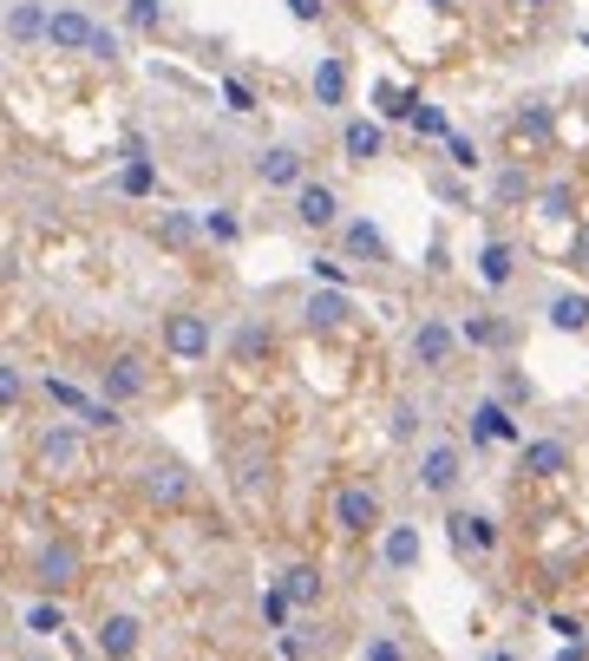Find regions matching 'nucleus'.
Here are the masks:
<instances>
[{
	"label": "nucleus",
	"mask_w": 589,
	"mask_h": 661,
	"mask_svg": "<svg viewBox=\"0 0 589 661\" xmlns=\"http://www.w3.org/2000/svg\"><path fill=\"white\" fill-rule=\"evenodd\" d=\"M92 433L79 426V420H53V426H40V440H33V472H46V478H79L85 465H92Z\"/></svg>",
	"instance_id": "obj_1"
},
{
	"label": "nucleus",
	"mask_w": 589,
	"mask_h": 661,
	"mask_svg": "<svg viewBox=\"0 0 589 661\" xmlns=\"http://www.w3.org/2000/svg\"><path fill=\"white\" fill-rule=\"evenodd\" d=\"M334 530L341 537H373V530H386V505H380V492H373L368 478H348V485H334Z\"/></svg>",
	"instance_id": "obj_2"
},
{
	"label": "nucleus",
	"mask_w": 589,
	"mask_h": 661,
	"mask_svg": "<svg viewBox=\"0 0 589 661\" xmlns=\"http://www.w3.org/2000/svg\"><path fill=\"white\" fill-rule=\"evenodd\" d=\"M210 348H217V328H210L204 308H170V314H164V354H170V361L197 368V361H210Z\"/></svg>",
	"instance_id": "obj_3"
},
{
	"label": "nucleus",
	"mask_w": 589,
	"mask_h": 661,
	"mask_svg": "<svg viewBox=\"0 0 589 661\" xmlns=\"http://www.w3.org/2000/svg\"><path fill=\"white\" fill-rule=\"evenodd\" d=\"M458 314H426L420 328H413V341H406V354H413V368L420 373H452L458 361Z\"/></svg>",
	"instance_id": "obj_4"
},
{
	"label": "nucleus",
	"mask_w": 589,
	"mask_h": 661,
	"mask_svg": "<svg viewBox=\"0 0 589 661\" xmlns=\"http://www.w3.org/2000/svg\"><path fill=\"white\" fill-rule=\"evenodd\" d=\"M138 492H145L157 512H184V505L197 498V472L177 465V458H151V465H138Z\"/></svg>",
	"instance_id": "obj_5"
},
{
	"label": "nucleus",
	"mask_w": 589,
	"mask_h": 661,
	"mask_svg": "<svg viewBox=\"0 0 589 661\" xmlns=\"http://www.w3.org/2000/svg\"><path fill=\"white\" fill-rule=\"evenodd\" d=\"M151 393V361L138 348H118L105 368H99V400H112V406H132V400H145Z\"/></svg>",
	"instance_id": "obj_6"
},
{
	"label": "nucleus",
	"mask_w": 589,
	"mask_h": 661,
	"mask_svg": "<svg viewBox=\"0 0 589 661\" xmlns=\"http://www.w3.org/2000/svg\"><path fill=\"white\" fill-rule=\"evenodd\" d=\"M458 485H465V445L433 440L420 452V492H426V498H452Z\"/></svg>",
	"instance_id": "obj_7"
},
{
	"label": "nucleus",
	"mask_w": 589,
	"mask_h": 661,
	"mask_svg": "<svg viewBox=\"0 0 589 661\" xmlns=\"http://www.w3.org/2000/svg\"><path fill=\"white\" fill-rule=\"evenodd\" d=\"M445 544H452L458 557H498L505 530H498V517L492 512H452L445 517Z\"/></svg>",
	"instance_id": "obj_8"
},
{
	"label": "nucleus",
	"mask_w": 589,
	"mask_h": 661,
	"mask_svg": "<svg viewBox=\"0 0 589 661\" xmlns=\"http://www.w3.org/2000/svg\"><path fill=\"white\" fill-rule=\"evenodd\" d=\"M79 570H85V557H79L73 537H46V544H40V557H33V583L46 589V596L73 589V583H79Z\"/></svg>",
	"instance_id": "obj_9"
},
{
	"label": "nucleus",
	"mask_w": 589,
	"mask_h": 661,
	"mask_svg": "<svg viewBox=\"0 0 589 661\" xmlns=\"http://www.w3.org/2000/svg\"><path fill=\"white\" fill-rule=\"evenodd\" d=\"M92 649H99L105 661H138V649H145V622H138L132 609H112V616H99Z\"/></svg>",
	"instance_id": "obj_10"
},
{
	"label": "nucleus",
	"mask_w": 589,
	"mask_h": 661,
	"mask_svg": "<svg viewBox=\"0 0 589 661\" xmlns=\"http://www.w3.org/2000/svg\"><path fill=\"white\" fill-rule=\"evenodd\" d=\"M256 184H262V190H301V184H308V157H301V151L294 145H269V151H256Z\"/></svg>",
	"instance_id": "obj_11"
},
{
	"label": "nucleus",
	"mask_w": 589,
	"mask_h": 661,
	"mask_svg": "<svg viewBox=\"0 0 589 661\" xmlns=\"http://www.w3.org/2000/svg\"><path fill=\"white\" fill-rule=\"evenodd\" d=\"M472 445H524V426H517V413L505 406V400H478L472 406V433H465Z\"/></svg>",
	"instance_id": "obj_12"
},
{
	"label": "nucleus",
	"mask_w": 589,
	"mask_h": 661,
	"mask_svg": "<svg viewBox=\"0 0 589 661\" xmlns=\"http://www.w3.org/2000/svg\"><path fill=\"white\" fill-rule=\"evenodd\" d=\"M420 557H426L420 524H406V517H400V524H386V530H380V564H386V570L413 577V570H420Z\"/></svg>",
	"instance_id": "obj_13"
},
{
	"label": "nucleus",
	"mask_w": 589,
	"mask_h": 661,
	"mask_svg": "<svg viewBox=\"0 0 589 661\" xmlns=\"http://www.w3.org/2000/svg\"><path fill=\"white\" fill-rule=\"evenodd\" d=\"M294 223H301V229H341V190L308 177V184L294 190Z\"/></svg>",
	"instance_id": "obj_14"
},
{
	"label": "nucleus",
	"mask_w": 589,
	"mask_h": 661,
	"mask_svg": "<svg viewBox=\"0 0 589 661\" xmlns=\"http://www.w3.org/2000/svg\"><path fill=\"white\" fill-rule=\"evenodd\" d=\"M269 354H276V328H269L262 314H242L236 334H229V361H236V368H262Z\"/></svg>",
	"instance_id": "obj_15"
},
{
	"label": "nucleus",
	"mask_w": 589,
	"mask_h": 661,
	"mask_svg": "<svg viewBox=\"0 0 589 661\" xmlns=\"http://www.w3.org/2000/svg\"><path fill=\"white\" fill-rule=\"evenodd\" d=\"M92 33H99V20L85 7H53V20H46V47L53 53H85Z\"/></svg>",
	"instance_id": "obj_16"
},
{
	"label": "nucleus",
	"mask_w": 589,
	"mask_h": 661,
	"mask_svg": "<svg viewBox=\"0 0 589 661\" xmlns=\"http://www.w3.org/2000/svg\"><path fill=\"white\" fill-rule=\"evenodd\" d=\"M301 321H308L314 334H334V328L354 321V295L348 289H314L308 301H301Z\"/></svg>",
	"instance_id": "obj_17"
},
{
	"label": "nucleus",
	"mask_w": 589,
	"mask_h": 661,
	"mask_svg": "<svg viewBox=\"0 0 589 661\" xmlns=\"http://www.w3.org/2000/svg\"><path fill=\"white\" fill-rule=\"evenodd\" d=\"M341 249H348V262H368V269L393 262V249H386V236H380V223H373V217H348V223H341Z\"/></svg>",
	"instance_id": "obj_18"
},
{
	"label": "nucleus",
	"mask_w": 589,
	"mask_h": 661,
	"mask_svg": "<svg viewBox=\"0 0 589 661\" xmlns=\"http://www.w3.org/2000/svg\"><path fill=\"white\" fill-rule=\"evenodd\" d=\"M517 472H524V478H557V472H570V445L557 440V433L524 440L517 445Z\"/></svg>",
	"instance_id": "obj_19"
},
{
	"label": "nucleus",
	"mask_w": 589,
	"mask_h": 661,
	"mask_svg": "<svg viewBox=\"0 0 589 661\" xmlns=\"http://www.w3.org/2000/svg\"><path fill=\"white\" fill-rule=\"evenodd\" d=\"M308 92H314V105H321V112H341V105H348V53H321V60H314V79H308Z\"/></svg>",
	"instance_id": "obj_20"
},
{
	"label": "nucleus",
	"mask_w": 589,
	"mask_h": 661,
	"mask_svg": "<svg viewBox=\"0 0 589 661\" xmlns=\"http://www.w3.org/2000/svg\"><path fill=\"white\" fill-rule=\"evenodd\" d=\"M458 341H465V348H478V354H498V348H512V321H498V314L472 308V314H458Z\"/></svg>",
	"instance_id": "obj_21"
},
{
	"label": "nucleus",
	"mask_w": 589,
	"mask_h": 661,
	"mask_svg": "<svg viewBox=\"0 0 589 661\" xmlns=\"http://www.w3.org/2000/svg\"><path fill=\"white\" fill-rule=\"evenodd\" d=\"M46 20H53L46 0H13L7 7V40L13 47H46Z\"/></svg>",
	"instance_id": "obj_22"
},
{
	"label": "nucleus",
	"mask_w": 589,
	"mask_h": 661,
	"mask_svg": "<svg viewBox=\"0 0 589 661\" xmlns=\"http://www.w3.org/2000/svg\"><path fill=\"white\" fill-rule=\"evenodd\" d=\"M544 321L557 328V334H589V295L583 289H557L544 301Z\"/></svg>",
	"instance_id": "obj_23"
},
{
	"label": "nucleus",
	"mask_w": 589,
	"mask_h": 661,
	"mask_svg": "<svg viewBox=\"0 0 589 661\" xmlns=\"http://www.w3.org/2000/svg\"><path fill=\"white\" fill-rule=\"evenodd\" d=\"M380 151H386L380 118H348V125H341V157H348V164H373Z\"/></svg>",
	"instance_id": "obj_24"
},
{
	"label": "nucleus",
	"mask_w": 589,
	"mask_h": 661,
	"mask_svg": "<svg viewBox=\"0 0 589 661\" xmlns=\"http://www.w3.org/2000/svg\"><path fill=\"white\" fill-rule=\"evenodd\" d=\"M236 492H242L249 505L269 492V452H262V445H242V452H236Z\"/></svg>",
	"instance_id": "obj_25"
},
{
	"label": "nucleus",
	"mask_w": 589,
	"mask_h": 661,
	"mask_svg": "<svg viewBox=\"0 0 589 661\" xmlns=\"http://www.w3.org/2000/svg\"><path fill=\"white\" fill-rule=\"evenodd\" d=\"M282 596H289V609H314V602H321V570H314V564H289V570H282Z\"/></svg>",
	"instance_id": "obj_26"
},
{
	"label": "nucleus",
	"mask_w": 589,
	"mask_h": 661,
	"mask_svg": "<svg viewBox=\"0 0 589 661\" xmlns=\"http://www.w3.org/2000/svg\"><path fill=\"white\" fill-rule=\"evenodd\" d=\"M478 276H485V289H512L517 282V249L512 242H485V249H478Z\"/></svg>",
	"instance_id": "obj_27"
},
{
	"label": "nucleus",
	"mask_w": 589,
	"mask_h": 661,
	"mask_svg": "<svg viewBox=\"0 0 589 661\" xmlns=\"http://www.w3.org/2000/svg\"><path fill=\"white\" fill-rule=\"evenodd\" d=\"M420 105H426V99H420L413 85H393V79H380V85H373V112H380V118H406V125H413V112H420Z\"/></svg>",
	"instance_id": "obj_28"
},
{
	"label": "nucleus",
	"mask_w": 589,
	"mask_h": 661,
	"mask_svg": "<svg viewBox=\"0 0 589 661\" xmlns=\"http://www.w3.org/2000/svg\"><path fill=\"white\" fill-rule=\"evenodd\" d=\"M530 210H537L544 223H570V217H577V184H537Z\"/></svg>",
	"instance_id": "obj_29"
},
{
	"label": "nucleus",
	"mask_w": 589,
	"mask_h": 661,
	"mask_svg": "<svg viewBox=\"0 0 589 661\" xmlns=\"http://www.w3.org/2000/svg\"><path fill=\"white\" fill-rule=\"evenodd\" d=\"M197 236H204V217H190V210H164L157 217V242L164 249H190Z\"/></svg>",
	"instance_id": "obj_30"
},
{
	"label": "nucleus",
	"mask_w": 589,
	"mask_h": 661,
	"mask_svg": "<svg viewBox=\"0 0 589 661\" xmlns=\"http://www.w3.org/2000/svg\"><path fill=\"white\" fill-rule=\"evenodd\" d=\"M512 125L524 132V138H550V132H557V105H550V99H524Z\"/></svg>",
	"instance_id": "obj_31"
},
{
	"label": "nucleus",
	"mask_w": 589,
	"mask_h": 661,
	"mask_svg": "<svg viewBox=\"0 0 589 661\" xmlns=\"http://www.w3.org/2000/svg\"><path fill=\"white\" fill-rule=\"evenodd\" d=\"M60 629H66V602H60V596L27 602V636H60Z\"/></svg>",
	"instance_id": "obj_32"
},
{
	"label": "nucleus",
	"mask_w": 589,
	"mask_h": 661,
	"mask_svg": "<svg viewBox=\"0 0 589 661\" xmlns=\"http://www.w3.org/2000/svg\"><path fill=\"white\" fill-rule=\"evenodd\" d=\"M492 190H498V204H530V197H537V177H530L524 164H505V171L492 177Z\"/></svg>",
	"instance_id": "obj_33"
},
{
	"label": "nucleus",
	"mask_w": 589,
	"mask_h": 661,
	"mask_svg": "<svg viewBox=\"0 0 589 661\" xmlns=\"http://www.w3.org/2000/svg\"><path fill=\"white\" fill-rule=\"evenodd\" d=\"M276 642H282V661H314V642H321V629H314V622H289Z\"/></svg>",
	"instance_id": "obj_34"
},
{
	"label": "nucleus",
	"mask_w": 589,
	"mask_h": 661,
	"mask_svg": "<svg viewBox=\"0 0 589 661\" xmlns=\"http://www.w3.org/2000/svg\"><path fill=\"white\" fill-rule=\"evenodd\" d=\"M40 393H46V400H53V406H60V413H85V386H73V380H60V373H46V380H40Z\"/></svg>",
	"instance_id": "obj_35"
},
{
	"label": "nucleus",
	"mask_w": 589,
	"mask_h": 661,
	"mask_svg": "<svg viewBox=\"0 0 589 661\" xmlns=\"http://www.w3.org/2000/svg\"><path fill=\"white\" fill-rule=\"evenodd\" d=\"M79 426H85V433H118V426H125V406H112V400H85Z\"/></svg>",
	"instance_id": "obj_36"
},
{
	"label": "nucleus",
	"mask_w": 589,
	"mask_h": 661,
	"mask_svg": "<svg viewBox=\"0 0 589 661\" xmlns=\"http://www.w3.org/2000/svg\"><path fill=\"white\" fill-rule=\"evenodd\" d=\"M492 400H505V406L517 413V406H530V400H537V386H530L517 368H498V393H492Z\"/></svg>",
	"instance_id": "obj_37"
},
{
	"label": "nucleus",
	"mask_w": 589,
	"mask_h": 661,
	"mask_svg": "<svg viewBox=\"0 0 589 661\" xmlns=\"http://www.w3.org/2000/svg\"><path fill=\"white\" fill-rule=\"evenodd\" d=\"M445 157H452V171H478V164H485V157H478V138L458 132V125L445 132Z\"/></svg>",
	"instance_id": "obj_38"
},
{
	"label": "nucleus",
	"mask_w": 589,
	"mask_h": 661,
	"mask_svg": "<svg viewBox=\"0 0 589 661\" xmlns=\"http://www.w3.org/2000/svg\"><path fill=\"white\" fill-rule=\"evenodd\" d=\"M118 190H125V197H151V190H157V164H151V157L125 164V171H118Z\"/></svg>",
	"instance_id": "obj_39"
},
{
	"label": "nucleus",
	"mask_w": 589,
	"mask_h": 661,
	"mask_svg": "<svg viewBox=\"0 0 589 661\" xmlns=\"http://www.w3.org/2000/svg\"><path fill=\"white\" fill-rule=\"evenodd\" d=\"M20 400H27V373L13 368V361H0V420L20 413Z\"/></svg>",
	"instance_id": "obj_40"
},
{
	"label": "nucleus",
	"mask_w": 589,
	"mask_h": 661,
	"mask_svg": "<svg viewBox=\"0 0 589 661\" xmlns=\"http://www.w3.org/2000/svg\"><path fill=\"white\" fill-rule=\"evenodd\" d=\"M204 236L229 249V242H242V217H236V210H204Z\"/></svg>",
	"instance_id": "obj_41"
},
{
	"label": "nucleus",
	"mask_w": 589,
	"mask_h": 661,
	"mask_svg": "<svg viewBox=\"0 0 589 661\" xmlns=\"http://www.w3.org/2000/svg\"><path fill=\"white\" fill-rule=\"evenodd\" d=\"M413 132H420V138H440V145H445V132H452V112H445V105H420V112H413Z\"/></svg>",
	"instance_id": "obj_42"
},
{
	"label": "nucleus",
	"mask_w": 589,
	"mask_h": 661,
	"mask_svg": "<svg viewBox=\"0 0 589 661\" xmlns=\"http://www.w3.org/2000/svg\"><path fill=\"white\" fill-rule=\"evenodd\" d=\"M157 20H164V0H125V27L132 33H151Z\"/></svg>",
	"instance_id": "obj_43"
},
{
	"label": "nucleus",
	"mask_w": 589,
	"mask_h": 661,
	"mask_svg": "<svg viewBox=\"0 0 589 661\" xmlns=\"http://www.w3.org/2000/svg\"><path fill=\"white\" fill-rule=\"evenodd\" d=\"M393 440L400 445L420 440V400H400V406H393Z\"/></svg>",
	"instance_id": "obj_44"
},
{
	"label": "nucleus",
	"mask_w": 589,
	"mask_h": 661,
	"mask_svg": "<svg viewBox=\"0 0 589 661\" xmlns=\"http://www.w3.org/2000/svg\"><path fill=\"white\" fill-rule=\"evenodd\" d=\"M262 622H269L276 636H282V629L294 622V609H289V596H282V589H269V596H262Z\"/></svg>",
	"instance_id": "obj_45"
},
{
	"label": "nucleus",
	"mask_w": 589,
	"mask_h": 661,
	"mask_svg": "<svg viewBox=\"0 0 589 661\" xmlns=\"http://www.w3.org/2000/svg\"><path fill=\"white\" fill-rule=\"evenodd\" d=\"M544 629H550V636H557L564 649H570V642H583V622H577L570 609H550V622H544Z\"/></svg>",
	"instance_id": "obj_46"
},
{
	"label": "nucleus",
	"mask_w": 589,
	"mask_h": 661,
	"mask_svg": "<svg viewBox=\"0 0 589 661\" xmlns=\"http://www.w3.org/2000/svg\"><path fill=\"white\" fill-rule=\"evenodd\" d=\"M85 60L112 66V60H118V33H112V27H99V33H92V47H85Z\"/></svg>",
	"instance_id": "obj_47"
},
{
	"label": "nucleus",
	"mask_w": 589,
	"mask_h": 661,
	"mask_svg": "<svg viewBox=\"0 0 589 661\" xmlns=\"http://www.w3.org/2000/svg\"><path fill=\"white\" fill-rule=\"evenodd\" d=\"M223 105H229V112H256V85H242V79H223Z\"/></svg>",
	"instance_id": "obj_48"
},
{
	"label": "nucleus",
	"mask_w": 589,
	"mask_h": 661,
	"mask_svg": "<svg viewBox=\"0 0 589 661\" xmlns=\"http://www.w3.org/2000/svg\"><path fill=\"white\" fill-rule=\"evenodd\" d=\"M314 282H321V289H348V269H341V256H314Z\"/></svg>",
	"instance_id": "obj_49"
},
{
	"label": "nucleus",
	"mask_w": 589,
	"mask_h": 661,
	"mask_svg": "<svg viewBox=\"0 0 589 661\" xmlns=\"http://www.w3.org/2000/svg\"><path fill=\"white\" fill-rule=\"evenodd\" d=\"M289 7V20H301V27H321L328 20V0H282Z\"/></svg>",
	"instance_id": "obj_50"
},
{
	"label": "nucleus",
	"mask_w": 589,
	"mask_h": 661,
	"mask_svg": "<svg viewBox=\"0 0 589 661\" xmlns=\"http://www.w3.org/2000/svg\"><path fill=\"white\" fill-rule=\"evenodd\" d=\"M361 661H413V655H406V649H400L393 636H373L368 649H361Z\"/></svg>",
	"instance_id": "obj_51"
},
{
	"label": "nucleus",
	"mask_w": 589,
	"mask_h": 661,
	"mask_svg": "<svg viewBox=\"0 0 589 661\" xmlns=\"http://www.w3.org/2000/svg\"><path fill=\"white\" fill-rule=\"evenodd\" d=\"M433 190H440V197H445V204H452V210H465V190H458L452 177H433Z\"/></svg>",
	"instance_id": "obj_52"
},
{
	"label": "nucleus",
	"mask_w": 589,
	"mask_h": 661,
	"mask_svg": "<svg viewBox=\"0 0 589 661\" xmlns=\"http://www.w3.org/2000/svg\"><path fill=\"white\" fill-rule=\"evenodd\" d=\"M478 661H524V655H517V649H485Z\"/></svg>",
	"instance_id": "obj_53"
},
{
	"label": "nucleus",
	"mask_w": 589,
	"mask_h": 661,
	"mask_svg": "<svg viewBox=\"0 0 589 661\" xmlns=\"http://www.w3.org/2000/svg\"><path fill=\"white\" fill-rule=\"evenodd\" d=\"M557 661H589V649H583V642H570V649H564Z\"/></svg>",
	"instance_id": "obj_54"
},
{
	"label": "nucleus",
	"mask_w": 589,
	"mask_h": 661,
	"mask_svg": "<svg viewBox=\"0 0 589 661\" xmlns=\"http://www.w3.org/2000/svg\"><path fill=\"white\" fill-rule=\"evenodd\" d=\"M577 262H583V269H589V229H583V236H577Z\"/></svg>",
	"instance_id": "obj_55"
},
{
	"label": "nucleus",
	"mask_w": 589,
	"mask_h": 661,
	"mask_svg": "<svg viewBox=\"0 0 589 661\" xmlns=\"http://www.w3.org/2000/svg\"><path fill=\"white\" fill-rule=\"evenodd\" d=\"M426 7H440V13H445V7H452V0H426Z\"/></svg>",
	"instance_id": "obj_56"
},
{
	"label": "nucleus",
	"mask_w": 589,
	"mask_h": 661,
	"mask_svg": "<svg viewBox=\"0 0 589 661\" xmlns=\"http://www.w3.org/2000/svg\"><path fill=\"white\" fill-rule=\"evenodd\" d=\"M27 661H53V655H27Z\"/></svg>",
	"instance_id": "obj_57"
},
{
	"label": "nucleus",
	"mask_w": 589,
	"mask_h": 661,
	"mask_svg": "<svg viewBox=\"0 0 589 661\" xmlns=\"http://www.w3.org/2000/svg\"><path fill=\"white\" fill-rule=\"evenodd\" d=\"M524 7H544V0H524Z\"/></svg>",
	"instance_id": "obj_58"
}]
</instances>
